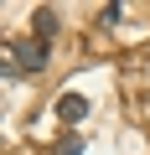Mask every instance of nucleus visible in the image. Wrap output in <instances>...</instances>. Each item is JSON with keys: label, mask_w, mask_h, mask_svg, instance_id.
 I'll return each instance as SVG.
<instances>
[{"label": "nucleus", "mask_w": 150, "mask_h": 155, "mask_svg": "<svg viewBox=\"0 0 150 155\" xmlns=\"http://www.w3.org/2000/svg\"><path fill=\"white\" fill-rule=\"evenodd\" d=\"M11 57H16V67L36 72V67L47 62V41H21V47H11Z\"/></svg>", "instance_id": "f257e3e1"}, {"label": "nucleus", "mask_w": 150, "mask_h": 155, "mask_svg": "<svg viewBox=\"0 0 150 155\" xmlns=\"http://www.w3.org/2000/svg\"><path fill=\"white\" fill-rule=\"evenodd\" d=\"M83 114H88V98H83V93H62V98H57V119L72 124V119H83Z\"/></svg>", "instance_id": "f03ea898"}, {"label": "nucleus", "mask_w": 150, "mask_h": 155, "mask_svg": "<svg viewBox=\"0 0 150 155\" xmlns=\"http://www.w3.org/2000/svg\"><path fill=\"white\" fill-rule=\"evenodd\" d=\"M52 26H57V11H47V5H42V11H36V31H42V36H52Z\"/></svg>", "instance_id": "7ed1b4c3"}, {"label": "nucleus", "mask_w": 150, "mask_h": 155, "mask_svg": "<svg viewBox=\"0 0 150 155\" xmlns=\"http://www.w3.org/2000/svg\"><path fill=\"white\" fill-rule=\"evenodd\" d=\"M78 150H83V134H67V140L57 145V155H78Z\"/></svg>", "instance_id": "20e7f679"}]
</instances>
